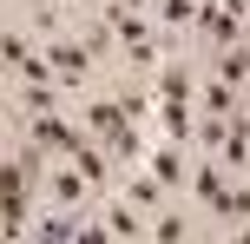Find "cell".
Listing matches in <instances>:
<instances>
[{
    "label": "cell",
    "mask_w": 250,
    "mask_h": 244,
    "mask_svg": "<svg viewBox=\"0 0 250 244\" xmlns=\"http://www.w3.org/2000/svg\"><path fill=\"white\" fill-rule=\"evenodd\" d=\"M60 7H73V0H60Z\"/></svg>",
    "instance_id": "8992f818"
},
{
    "label": "cell",
    "mask_w": 250,
    "mask_h": 244,
    "mask_svg": "<svg viewBox=\"0 0 250 244\" xmlns=\"http://www.w3.org/2000/svg\"><path fill=\"white\" fill-rule=\"evenodd\" d=\"M145 165L158 172V178L171 185V192H178V185H185V158H178V145H158V152H145Z\"/></svg>",
    "instance_id": "277c9868"
},
{
    "label": "cell",
    "mask_w": 250,
    "mask_h": 244,
    "mask_svg": "<svg viewBox=\"0 0 250 244\" xmlns=\"http://www.w3.org/2000/svg\"><path fill=\"white\" fill-rule=\"evenodd\" d=\"M125 198H132L138 211H165V198H171V185H165L158 172L145 165V172H132V178H125Z\"/></svg>",
    "instance_id": "7a4b0ae2"
},
{
    "label": "cell",
    "mask_w": 250,
    "mask_h": 244,
    "mask_svg": "<svg viewBox=\"0 0 250 244\" xmlns=\"http://www.w3.org/2000/svg\"><path fill=\"white\" fill-rule=\"evenodd\" d=\"M46 198H53V205H86V198H92V178H86V172H79V165H60V172H53V178H46Z\"/></svg>",
    "instance_id": "6da1fadb"
},
{
    "label": "cell",
    "mask_w": 250,
    "mask_h": 244,
    "mask_svg": "<svg viewBox=\"0 0 250 244\" xmlns=\"http://www.w3.org/2000/svg\"><path fill=\"white\" fill-rule=\"evenodd\" d=\"M191 192H198V205H224V198H230V178H224V165H198V172H191Z\"/></svg>",
    "instance_id": "3957f363"
},
{
    "label": "cell",
    "mask_w": 250,
    "mask_h": 244,
    "mask_svg": "<svg viewBox=\"0 0 250 244\" xmlns=\"http://www.w3.org/2000/svg\"><path fill=\"white\" fill-rule=\"evenodd\" d=\"M191 231V218H185V211H171V205H165V211H151V238H185Z\"/></svg>",
    "instance_id": "5b68a950"
}]
</instances>
